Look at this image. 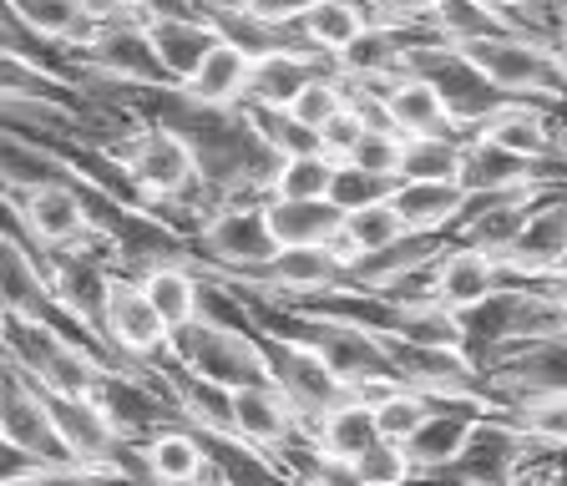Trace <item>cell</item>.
Returning a JSON list of instances; mask_svg holds the SVG:
<instances>
[{
    "instance_id": "28",
    "label": "cell",
    "mask_w": 567,
    "mask_h": 486,
    "mask_svg": "<svg viewBox=\"0 0 567 486\" xmlns=\"http://www.w3.org/2000/svg\"><path fill=\"white\" fill-rule=\"evenodd\" d=\"M295 25H299V37H305L319 56L334 61L350 41L365 37L370 25H375V15H370L365 0H319V6H309Z\"/></svg>"
},
{
    "instance_id": "19",
    "label": "cell",
    "mask_w": 567,
    "mask_h": 486,
    "mask_svg": "<svg viewBox=\"0 0 567 486\" xmlns=\"http://www.w3.org/2000/svg\"><path fill=\"white\" fill-rule=\"evenodd\" d=\"M334 61L319 56L309 46H274L254 56V76H248V102L244 107L264 112H289V102L299 96V86L315 82L319 72H330Z\"/></svg>"
},
{
    "instance_id": "21",
    "label": "cell",
    "mask_w": 567,
    "mask_h": 486,
    "mask_svg": "<svg viewBox=\"0 0 567 486\" xmlns=\"http://www.w3.org/2000/svg\"><path fill=\"white\" fill-rule=\"evenodd\" d=\"M476 137H492L496 147H507V153L527 157V163H553L563 157V132L557 122L547 117V107L537 102H502L492 117L476 122Z\"/></svg>"
},
{
    "instance_id": "4",
    "label": "cell",
    "mask_w": 567,
    "mask_h": 486,
    "mask_svg": "<svg viewBox=\"0 0 567 486\" xmlns=\"http://www.w3.org/2000/svg\"><path fill=\"white\" fill-rule=\"evenodd\" d=\"M405 72L425 76V82L441 92V102L451 107V117H456L461 137L476 127L482 117H492L502 102H512L502 86L492 82V76L476 66L466 51L456 46V41L436 37V31H421V37L411 41V56H405Z\"/></svg>"
},
{
    "instance_id": "48",
    "label": "cell",
    "mask_w": 567,
    "mask_h": 486,
    "mask_svg": "<svg viewBox=\"0 0 567 486\" xmlns=\"http://www.w3.org/2000/svg\"><path fill=\"white\" fill-rule=\"evenodd\" d=\"M553 11H567V0H563V6H553Z\"/></svg>"
},
{
    "instance_id": "9",
    "label": "cell",
    "mask_w": 567,
    "mask_h": 486,
    "mask_svg": "<svg viewBox=\"0 0 567 486\" xmlns=\"http://www.w3.org/2000/svg\"><path fill=\"white\" fill-rule=\"evenodd\" d=\"M482 380L502 411L527 395L567 391V334H537V340H512L482 355Z\"/></svg>"
},
{
    "instance_id": "50",
    "label": "cell",
    "mask_w": 567,
    "mask_h": 486,
    "mask_svg": "<svg viewBox=\"0 0 567 486\" xmlns=\"http://www.w3.org/2000/svg\"><path fill=\"white\" fill-rule=\"evenodd\" d=\"M492 6H496V0H492Z\"/></svg>"
},
{
    "instance_id": "15",
    "label": "cell",
    "mask_w": 567,
    "mask_h": 486,
    "mask_svg": "<svg viewBox=\"0 0 567 486\" xmlns=\"http://www.w3.org/2000/svg\"><path fill=\"white\" fill-rule=\"evenodd\" d=\"M502 289H507L502 259L476 249V244H446V254H441L436 269H431V299H441V304L456 309V314L482 309L486 299H496Z\"/></svg>"
},
{
    "instance_id": "45",
    "label": "cell",
    "mask_w": 567,
    "mask_h": 486,
    "mask_svg": "<svg viewBox=\"0 0 567 486\" xmlns=\"http://www.w3.org/2000/svg\"><path fill=\"white\" fill-rule=\"evenodd\" d=\"M496 6H502V11H512V15H517V11H532V6H547V0H496Z\"/></svg>"
},
{
    "instance_id": "46",
    "label": "cell",
    "mask_w": 567,
    "mask_h": 486,
    "mask_svg": "<svg viewBox=\"0 0 567 486\" xmlns=\"http://www.w3.org/2000/svg\"><path fill=\"white\" fill-rule=\"evenodd\" d=\"M415 486H472V482H451V476H421Z\"/></svg>"
},
{
    "instance_id": "2",
    "label": "cell",
    "mask_w": 567,
    "mask_h": 486,
    "mask_svg": "<svg viewBox=\"0 0 567 486\" xmlns=\"http://www.w3.org/2000/svg\"><path fill=\"white\" fill-rule=\"evenodd\" d=\"M167 360H177L188 375H198L203 385H218V391L274 385L269 355H264L254 324H234V320H224V314H208V309H203L193 324L173 330Z\"/></svg>"
},
{
    "instance_id": "30",
    "label": "cell",
    "mask_w": 567,
    "mask_h": 486,
    "mask_svg": "<svg viewBox=\"0 0 567 486\" xmlns=\"http://www.w3.org/2000/svg\"><path fill=\"white\" fill-rule=\"evenodd\" d=\"M334 173H340V157L330 153H289L279 157L269 178V198H330Z\"/></svg>"
},
{
    "instance_id": "11",
    "label": "cell",
    "mask_w": 567,
    "mask_h": 486,
    "mask_svg": "<svg viewBox=\"0 0 567 486\" xmlns=\"http://www.w3.org/2000/svg\"><path fill=\"white\" fill-rule=\"evenodd\" d=\"M0 441L41 466L76 462L56 426V415H51V395L16 360H6V385H0Z\"/></svg>"
},
{
    "instance_id": "42",
    "label": "cell",
    "mask_w": 567,
    "mask_h": 486,
    "mask_svg": "<svg viewBox=\"0 0 567 486\" xmlns=\"http://www.w3.org/2000/svg\"><path fill=\"white\" fill-rule=\"evenodd\" d=\"M309 6H319V0H254V6H248V15L274 21V25H295L299 15L309 11Z\"/></svg>"
},
{
    "instance_id": "40",
    "label": "cell",
    "mask_w": 567,
    "mask_h": 486,
    "mask_svg": "<svg viewBox=\"0 0 567 486\" xmlns=\"http://www.w3.org/2000/svg\"><path fill=\"white\" fill-rule=\"evenodd\" d=\"M365 6L375 25H390V31H436L441 21V0H365Z\"/></svg>"
},
{
    "instance_id": "8",
    "label": "cell",
    "mask_w": 567,
    "mask_h": 486,
    "mask_svg": "<svg viewBox=\"0 0 567 486\" xmlns=\"http://www.w3.org/2000/svg\"><path fill=\"white\" fill-rule=\"evenodd\" d=\"M102 340L112 344V355L137 375H157V360L167 355L173 330L157 314V304L147 299L137 273H112V294H106L102 314Z\"/></svg>"
},
{
    "instance_id": "17",
    "label": "cell",
    "mask_w": 567,
    "mask_h": 486,
    "mask_svg": "<svg viewBox=\"0 0 567 486\" xmlns=\"http://www.w3.org/2000/svg\"><path fill=\"white\" fill-rule=\"evenodd\" d=\"M354 96H375L380 107H385L390 127L401 132V137H436V132H461L451 107L441 102V92L425 76L415 72H395L385 82H370V86H354Z\"/></svg>"
},
{
    "instance_id": "27",
    "label": "cell",
    "mask_w": 567,
    "mask_h": 486,
    "mask_svg": "<svg viewBox=\"0 0 567 486\" xmlns=\"http://www.w3.org/2000/svg\"><path fill=\"white\" fill-rule=\"evenodd\" d=\"M405 56H411V41H405V31H390V25H370L360 41H350V46L334 56V72L344 76V82H385V76L405 72Z\"/></svg>"
},
{
    "instance_id": "16",
    "label": "cell",
    "mask_w": 567,
    "mask_h": 486,
    "mask_svg": "<svg viewBox=\"0 0 567 486\" xmlns=\"http://www.w3.org/2000/svg\"><path fill=\"white\" fill-rule=\"evenodd\" d=\"M563 263H567V193L553 188L532 208L517 244L502 254V269H507V279H553V273H563Z\"/></svg>"
},
{
    "instance_id": "44",
    "label": "cell",
    "mask_w": 567,
    "mask_h": 486,
    "mask_svg": "<svg viewBox=\"0 0 567 486\" xmlns=\"http://www.w3.org/2000/svg\"><path fill=\"white\" fill-rule=\"evenodd\" d=\"M553 51H557V66H563V76H567V25L553 37Z\"/></svg>"
},
{
    "instance_id": "35",
    "label": "cell",
    "mask_w": 567,
    "mask_h": 486,
    "mask_svg": "<svg viewBox=\"0 0 567 486\" xmlns=\"http://www.w3.org/2000/svg\"><path fill=\"white\" fill-rule=\"evenodd\" d=\"M436 405H441L436 395H421V391H411V385H401V391H390L385 401L375 405V426L385 441H401L405 446V441L436 415Z\"/></svg>"
},
{
    "instance_id": "10",
    "label": "cell",
    "mask_w": 567,
    "mask_h": 486,
    "mask_svg": "<svg viewBox=\"0 0 567 486\" xmlns=\"http://www.w3.org/2000/svg\"><path fill=\"white\" fill-rule=\"evenodd\" d=\"M76 66L106 86H177L137 15H106L102 31L76 51Z\"/></svg>"
},
{
    "instance_id": "13",
    "label": "cell",
    "mask_w": 567,
    "mask_h": 486,
    "mask_svg": "<svg viewBox=\"0 0 567 486\" xmlns=\"http://www.w3.org/2000/svg\"><path fill=\"white\" fill-rule=\"evenodd\" d=\"M0 279H6V314L76 330V324L61 314V304H56V289H51L47 259L35 254V244L16 224H6V234H0Z\"/></svg>"
},
{
    "instance_id": "12",
    "label": "cell",
    "mask_w": 567,
    "mask_h": 486,
    "mask_svg": "<svg viewBox=\"0 0 567 486\" xmlns=\"http://www.w3.org/2000/svg\"><path fill=\"white\" fill-rule=\"evenodd\" d=\"M543 456V446L512 421V415H482V426L472 431L466 451L456 456V466L441 476L472 486H512L532 462Z\"/></svg>"
},
{
    "instance_id": "41",
    "label": "cell",
    "mask_w": 567,
    "mask_h": 486,
    "mask_svg": "<svg viewBox=\"0 0 567 486\" xmlns=\"http://www.w3.org/2000/svg\"><path fill=\"white\" fill-rule=\"evenodd\" d=\"M365 132H370L365 107H360V102H350V107H344L330 127L319 132V153H330V157H340V163H344V157L360 147V137H365Z\"/></svg>"
},
{
    "instance_id": "34",
    "label": "cell",
    "mask_w": 567,
    "mask_h": 486,
    "mask_svg": "<svg viewBox=\"0 0 567 486\" xmlns=\"http://www.w3.org/2000/svg\"><path fill=\"white\" fill-rule=\"evenodd\" d=\"M411 234L405 228V218L395 214V203H370V208H354V214H344V238H350L354 249H360V259H370V254L390 249V244H401V238Z\"/></svg>"
},
{
    "instance_id": "37",
    "label": "cell",
    "mask_w": 567,
    "mask_h": 486,
    "mask_svg": "<svg viewBox=\"0 0 567 486\" xmlns=\"http://www.w3.org/2000/svg\"><path fill=\"white\" fill-rule=\"evenodd\" d=\"M344 163L365 167V173H380V178L401 183V163H405V137L395 127H370L365 137H360V147H354Z\"/></svg>"
},
{
    "instance_id": "29",
    "label": "cell",
    "mask_w": 567,
    "mask_h": 486,
    "mask_svg": "<svg viewBox=\"0 0 567 486\" xmlns=\"http://www.w3.org/2000/svg\"><path fill=\"white\" fill-rule=\"evenodd\" d=\"M309 441H315L319 451H330V456H360V451L370 446V441H380V426H375V405L354 401V395H344L334 411H324L315 421V431H309Z\"/></svg>"
},
{
    "instance_id": "6",
    "label": "cell",
    "mask_w": 567,
    "mask_h": 486,
    "mask_svg": "<svg viewBox=\"0 0 567 486\" xmlns=\"http://www.w3.org/2000/svg\"><path fill=\"white\" fill-rule=\"evenodd\" d=\"M188 249L203 269L224 273V279H244V273H259L264 263L279 254V238H274V228H269L264 198H254V203H224V208H213L188 234Z\"/></svg>"
},
{
    "instance_id": "23",
    "label": "cell",
    "mask_w": 567,
    "mask_h": 486,
    "mask_svg": "<svg viewBox=\"0 0 567 486\" xmlns=\"http://www.w3.org/2000/svg\"><path fill=\"white\" fill-rule=\"evenodd\" d=\"M461 188L466 193H496V188H522V183H543V167L527 163V157L496 147L492 137H476L466 132L461 137Z\"/></svg>"
},
{
    "instance_id": "5",
    "label": "cell",
    "mask_w": 567,
    "mask_h": 486,
    "mask_svg": "<svg viewBox=\"0 0 567 486\" xmlns=\"http://www.w3.org/2000/svg\"><path fill=\"white\" fill-rule=\"evenodd\" d=\"M466 320V350L476 360L496 344L512 340H537V334H567V304L547 279H527V285H512L496 299H486L482 309L461 314Z\"/></svg>"
},
{
    "instance_id": "31",
    "label": "cell",
    "mask_w": 567,
    "mask_h": 486,
    "mask_svg": "<svg viewBox=\"0 0 567 486\" xmlns=\"http://www.w3.org/2000/svg\"><path fill=\"white\" fill-rule=\"evenodd\" d=\"M350 102H354V86L330 66V72H319L315 82L299 86V96L289 102V112H284V117L295 122V127H305V132H315V137H319V132L330 127V122L340 117Z\"/></svg>"
},
{
    "instance_id": "49",
    "label": "cell",
    "mask_w": 567,
    "mask_h": 486,
    "mask_svg": "<svg viewBox=\"0 0 567 486\" xmlns=\"http://www.w3.org/2000/svg\"><path fill=\"white\" fill-rule=\"evenodd\" d=\"M563 273H567V263H563ZM553 279H557V273H553Z\"/></svg>"
},
{
    "instance_id": "38",
    "label": "cell",
    "mask_w": 567,
    "mask_h": 486,
    "mask_svg": "<svg viewBox=\"0 0 567 486\" xmlns=\"http://www.w3.org/2000/svg\"><path fill=\"white\" fill-rule=\"evenodd\" d=\"M395 193V183L380 178V173H365V167L354 163H340L334 173V188H330V203L340 214H354V208H370V203H385Z\"/></svg>"
},
{
    "instance_id": "24",
    "label": "cell",
    "mask_w": 567,
    "mask_h": 486,
    "mask_svg": "<svg viewBox=\"0 0 567 486\" xmlns=\"http://www.w3.org/2000/svg\"><path fill=\"white\" fill-rule=\"evenodd\" d=\"M248 76H254V51L238 46L234 37H224L208 51V61L193 72V82H183V86H188L198 102H208V107H244Z\"/></svg>"
},
{
    "instance_id": "18",
    "label": "cell",
    "mask_w": 567,
    "mask_h": 486,
    "mask_svg": "<svg viewBox=\"0 0 567 486\" xmlns=\"http://www.w3.org/2000/svg\"><path fill=\"white\" fill-rule=\"evenodd\" d=\"M142 462H147V476L153 486H218V472H213L208 441L193 426H157L153 436H142Z\"/></svg>"
},
{
    "instance_id": "7",
    "label": "cell",
    "mask_w": 567,
    "mask_h": 486,
    "mask_svg": "<svg viewBox=\"0 0 567 486\" xmlns=\"http://www.w3.org/2000/svg\"><path fill=\"white\" fill-rule=\"evenodd\" d=\"M248 324H254V334H259V344H264V355H269L274 385H279V391L299 405L305 426L315 431V421L324 411H334V405L350 395V385H344V380L334 375L330 360L319 355L309 340H299L295 330H279V324L254 320V304H248Z\"/></svg>"
},
{
    "instance_id": "3",
    "label": "cell",
    "mask_w": 567,
    "mask_h": 486,
    "mask_svg": "<svg viewBox=\"0 0 567 486\" xmlns=\"http://www.w3.org/2000/svg\"><path fill=\"white\" fill-rule=\"evenodd\" d=\"M466 56L492 76L512 102H537V107H567V76L557 66V51L537 31H496V37L456 41Z\"/></svg>"
},
{
    "instance_id": "20",
    "label": "cell",
    "mask_w": 567,
    "mask_h": 486,
    "mask_svg": "<svg viewBox=\"0 0 567 486\" xmlns=\"http://www.w3.org/2000/svg\"><path fill=\"white\" fill-rule=\"evenodd\" d=\"M147 37H153L167 76L183 86V82H193V72L208 61V51L224 41V25L198 11H163V15H147Z\"/></svg>"
},
{
    "instance_id": "51",
    "label": "cell",
    "mask_w": 567,
    "mask_h": 486,
    "mask_svg": "<svg viewBox=\"0 0 567 486\" xmlns=\"http://www.w3.org/2000/svg\"><path fill=\"white\" fill-rule=\"evenodd\" d=\"M203 486H208V482H203Z\"/></svg>"
},
{
    "instance_id": "14",
    "label": "cell",
    "mask_w": 567,
    "mask_h": 486,
    "mask_svg": "<svg viewBox=\"0 0 567 486\" xmlns=\"http://www.w3.org/2000/svg\"><path fill=\"white\" fill-rule=\"evenodd\" d=\"M228 415H234V436H244L248 446L269 451H289L299 436H309L305 415L279 385H244V391H228Z\"/></svg>"
},
{
    "instance_id": "47",
    "label": "cell",
    "mask_w": 567,
    "mask_h": 486,
    "mask_svg": "<svg viewBox=\"0 0 567 486\" xmlns=\"http://www.w3.org/2000/svg\"><path fill=\"white\" fill-rule=\"evenodd\" d=\"M563 157H567V127H563Z\"/></svg>"
},
{
    "instance_id": "1",
    "label": "cell",
    "mask_w": 567,
    "mask_h": 486,
    "mask_svg": "<svg viewBox=\"0 0 567 486\" xmlns=\"http://www.w3.org/2000/svg\"><path fill=\"white\" fill-rule=\"evenodd\" d=\"M112 163L127 173L132 193H137L147 208H183L193 218V228L213 214L208 183H203V167L193 157V147L177 137L163 122H132L112 147H102Z\"/></svg>"
},
{
    "instance_id": "39",
    "label": "cell",
    "mask_w": 567,
    "mask_h": 486,
    "mask_svg": "<svg viewBox=\"0 0 567 486\" xmlns=\"http://www.w3.org/2000/svg\"><path fill=\"white\" fill-rule=\"evenodd\" d=\"M6 486H127L122 476L102 472V466H82V462H61V466H25V472H11Z\"/></svg>"
},
{
    "instance_id": "32",
    "label": "cell",
    "mask_w": 567,
    "mask_h": 486,
    "mask_svg": "<svg viewBox=\"0 0 567 486\" xmlns=\"http://www.w3.org/2000/svg\"><path fill=\"white\" fill-rule=\"evenodd\" d=\"M401 178H415V183H456L461 178V132L405 137Z\"/></svg>"
},
{
    "instance_id": "26",
    "label": "cell",
    "mask_w": 567,
    "mask_h": 486,
    "mask_svg": "<svg viewBox=\"0 0 567 486\" xmlns=\"http://www.w3.org/2000/svg\"><path fill=\"white\" fill-rule=\"evenodd\" d=\"M390 203H395V214L405 218L411 234H446V228H456L461 208H466V188H461V183L401 178L395 193H390Z\"/></svg>"
},
{
    "instance_id": "33",
    "label": "cell",
    "mask_w": 567,
    "mask_h": 486,
    "mask_svg": "<svg viewBox=\"0 0 567 486\" xmlns=\"http://www.w3.org/2000/svg\"><path fill=\"white\" fill-rule=\"evenodd\" d=\"M507 415L527 431L543 451H567V391H543L507 405Z\"/></svg>"
},
{
    "instance_id": "36",
    "label": "cell",
    "mask_w": 567,
    "mask_h": 486,
    "mask_svg": "<svg viewBox=\"0 0 567 486\" xmlns=\"http://www.w3.org/2000/svg\"><path fill=\"white\" fill-rule=\"evenodd\" d=\"M354 466H360V476H365L370 486H415L421 482V466H415V456L401 446V441H370L360 456H354Z\"/></svg>"
},
{
    "instance_id": "22",
    "label": "cell",
    "mask_w": 567,
    "mask_h": 486,
    "mask_svg": "<svg viewBox=\"0 0 567 486\" xmlns=\"http://www.w3.org/2000/svg\"><path fill=\"white\" fill-rule=\"evenodd\" d=\"M6 15H16L21 25H31L35 37L56 41L66 51H82L106 21L96 0H6Z\"/></svg>"
},
{
    "instance_id": "25",
    "label": "cell",
    "mask_w": 567,
    "mask_h": 486,
    "mask_svg": "<svg viewBox=\"0 0 567 486\" xmlns=\"http://www.w3.org/2000/svg\"><path fill=\"white\" fill-rule=\"evenodd\" d=\"M269 228L279 249H305V244H330L344 228V214L330 198H264Z\"/></svg>"
},
{
    "instance_id": "43",
    "label": "cell",
    "mask_w": 567,
    "mask_h": 486,
    "mask_svg": "<svg viewBox=\"0 0 567 486\" xmlns=\"http://www.w3.org/2000/svg\"><path fill=\"white\" fill-rule=\"evenodd\" d=\"M512 486H567V482H557V476H543V472H532V466H527V472H522Z\"/></svg>"
}]
</instances>
